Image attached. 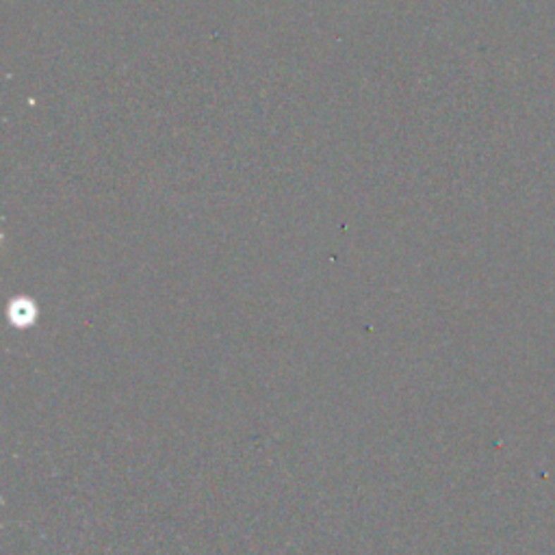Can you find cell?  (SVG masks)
I'll use <instances>...</instances> for the list:
<instances>
[{"instance_id":"6da1fadb","label":"cell","mask_w":555,"mask_h":555,"mask_svg":"<svg viewBox=\"0 0 555 555\" xmlns=\"http://www.w3.org/2000/svg\"><path fill=\"white\" fill-rule=\"evenodd\" d=\"M37 315V310L31 306V304H26V302H13L11 306V319H13V324H31V319Z\"/></svg>"}]
</instances>
